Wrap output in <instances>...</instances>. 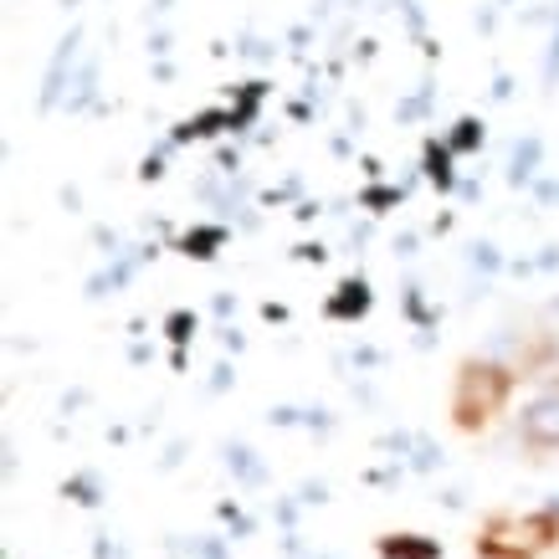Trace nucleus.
<instances>
[{"label":"nucleus","mask_w":559,"mask_h":559,"mask_svg":"<svg viewBox=\"0 0 559 559\" xmlns=\"http://www.w3.org/2000/svg\"><path fill=\"white\" fill-rule=\"evenodd\" d=\"M524 437L534 441V447H559V390H549V395H539V401L528 406Z\"/></svg>","instance_id":"nucleus-1"}]
</instances>
